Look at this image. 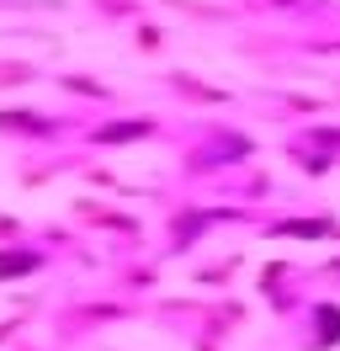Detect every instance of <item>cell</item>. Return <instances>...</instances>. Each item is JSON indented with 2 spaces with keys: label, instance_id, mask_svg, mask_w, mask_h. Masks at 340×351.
Instances as JSON below:
<instances>
[{
  "label": "cell",
  "instance_id": "cell-1",
  "mask_svg": "<svg viewBox=\"0 0 340 351\" xmlns=\"http://www.w3.org/2000/svg\"><path fill=\"white\" fill-rule=\"evenodd\" d=\"M255 154V138L245 128H223V123H212L202 128V144H186V176H218L229 171V165H245Z\"/></svg>",
  "mask_w": 340,
  "mask_h": 351
},
{
  "label": "cell",
  "instance_id": "cell-2",
  "mask_svg": "<svg viewBox=\"0 0 340 351\" xmlns=\"http://www.w3.org/2000/svg\"><path fill=\"white\" fill-rule=\"evenodd\" d=\"M229 219H250V208H175L170 213V234H165V256H186L191 245H202L218 229V223Z\"/></svg>",
  "mask_w": 340,
  "mask_h": 351
},
{
  "label": "cell",
  "instance_id": "cell-3",
  "mask_svg": "<svg viewBox=\"0 0 340 351\" xmlns=\"http://www.w3.org/2000/svg\"><path fill=\"white\" fill-rule=\"evenodd\" d=\"M138 314V304H127V298H101V304H69L53 319V335L59 341H80V335H90V330L101 325H117V319H133Z\"/></svg>",
  "mask_w": 340,
  "mask_h": 351
},
{
  "label": "cell",
  "instance_id": "cell-4",
  "mask_svg": "<svg viewBox=\"0 0 340 351\" xmlns=\"http://www.w3.org/2000/svg\"><path fill=\"white\" fill-rule=\"evenodd\" d=\"M160 133H165L160 117H106V123L85 128V144L90 149H127V144H144V138H160Z\"/></svg>",
  "mask_w": 340,
  "mask_h": 351
},
{
  "label": "cell",
  "instance_id": "cell-5",
  "mask_svg": "<svg viewBox=\"0 0 340 351\" xmlns=\"http://www.w3.org/2000/svg\"><path fill=\"white\" fill-rule=\"evenodd\" d=\"M69 128L64 117H42L32 107H0V133H11L21 144H48V138H59Z\"/></svg>",
  "mask_w": 340,
  "mask_h": 351
},
{
  "label": "cell",
  "instance_id": "cell-6",
  "mask_svg": "<svg viewBox=\"0 0 340 351\" xmlns=\"http://www.w3.org/2000/svg\"><path fill=\"white\" fill-rule=\"evenodd\" d=\"M160 80H165V90H175V96H181L186 107H229V101H234L223 86H212V80L191 75V69H165Z\"/></svg>",
  "mask_w": 340,
  "mask_h": 351
},
{
  "label": "cell",
  "instance_id": "cell-7",
  "mask_svg": "<svg viewBox=\"0 0 340 351\" xmlns=\"http://www.w3.org/2000/svg\"><path fill=\"white\" fill-rule=\"evenodd\" d=\"M48 266H53V256H48L42 245H32V240L0 245V282H21V277H38V271H48Z\"/></svg>",
  "mask_w": 340,
  "mask_h": 351
},
{
  "label": "cell",
  "instance_id": "cell-8",
  "mask_svg": "<svg viewBox=\"0 0 340 351\" xmlns=\"http://www.w3.org/2000/svg\"><path fill=\"white\" fill-rule=\"evenodd\" d=\"M260 234H271V240H340V223L330 213H314V219H266Z\"/></svg>",
  "mask_w": 340,
  "mask_h": 351
},
{
  "label": "cell",
  "instance_id": "cell-9",
  "mask_svg": "<svg viewBox=\"0 0 340 351\" xmlns=\"http://www.w3.org/2000/svg\"><path fill=\"white\" fill-rule=\"evenodd\" d=\"M308 330H303V346L308 351H335L340 346V304H308Z\"/></svg>",
  "mask_w": 340,
  "mask_h": 351
},
{
  "label": "cell",
  "instance_id": "cell-10",
  "mask_svg": "<svg viewBox=\"0 0 340 351\" xmlns=\"http://www.w3.org/2000/svg\"><path fill=\"white\" fill-rule=\"evenodd\" d=\"M75 219H85V223H101V229H112V234H127V240H138L144 234V223L133 219V213H117V208H101V202H75Z\"/></svg>",
  "mask_w": 340,
  "mask_h": 351
},
{
  "label": "cell",
  "instance_id": "cell-11",
  "mask_svg": "<svg viewBox=\"0 0 340 351\" xmlns=\"http://www.w3.org/2000/svg\"><path fill=\"white\" fill-rule=\"evenodd\" d=\"M53 86H59L64 96L96 101V107H112V101H117V90L106 86V80H96V75H53Z\"/></svg>",
  "mask_w": 340,
  "mask_h": 351
},
{
  "label": "cell",
  "instance_id": "cell-12",
  "mask_svg": "<svg viewBox=\"0 0 340 351\" xmlns=\"http://www.w3.org/2000/svg\"><path fill=\"white\" fill-rule=\"evenodd\" d=\"M260 16H303V11H324V0H245Z\"/></svg>",
  "mask_w": 340,
  "mask_h": 351
},
{
  "label": "cell",
  "instance_id": "cell-13",
  "mask_svg": "<svg viewBox=\"0 0 340 351\" xmlns=\"http://www.w3.org/2000/svg\"><path fill=\"white\" fill-rule=\"evenodd\" d=\"M32 80H42V69L32 64V59H0V90H11V86H32Z\"/></svg>",
  "mask_w": 340,
  "mask_h": 351
},
{
  "label": "cell",
  "instance_id": "cell-14",
  "mask_svg": "<svg viewBox=\"0 0 340 351\" xmlns=\"http://www.w3.org/2000/svg\"><path fill=\"white\" fill-rule=\"evenodd\" d=\"M133 43H138V53H165V27L154 16H138L133 22Z\"/></svg>",
  "mask_w": 340,
  "mask_h": 351
},
{
  "label": "cell",
  "instance_id": "cell-15",
  "mask_svg": "<svg viewBox=\"0 0 340 351\" xmlns=\"http://www.w3.org/2000/svg\"><path fill=\"white\" fill-rule=\"evenodd\" d=\"M90 5H96L101 22H138V16H144L138 0H90Z\"/></svg>",
  "mask_w": 340,
  "mask_h": 351
},
{
  "label": "cell",
  "instance_id": "cell-16",
  "mask_svg": "<svg viewBox=\"0 0 340 351\" xmlns=\"http://www.w3.org/2000/svg\"><path fill=\"white\" fill-rule=\"evenodd\" d=\"M16 240H27V223L11 219V213H0V245H16Z\"/></svg>",
  "mask_w": 340,
  "mask_h": 351
},
{
  "label": "cell",
  "instance_id": "cell-17",
  "mask_svg": "<svg viewBox=\"0 0 340 351\" xmlns=\"http://www.w3.org/2000/svg\"><path fill=\"white\" fill-rule=\"evenodd\" d=\"M123 282H127V287H154V282H160V271H154V266H127Z\"/></svg>",
  "mask_w": 340,
  "mask_h": 351
},
{
  "label": "cell",
  "instance_id": "cell-18",
  "mask_svg": "<svg viewBox=\"0 0 340 351\" xmlns=\"http://www.w3.org/2000/svg\"><path fill=\"white\" fill-rule=\"evenodd\" d=\"M197 282H202V287H218V282H229V266H202V271H197Z\"/></svg>",
  "mask_w": 340,
  "mask_h": 351
},
{
  "label": "cell",
  "instance_id": "cell-19",
  "mask_svg": "<svg viewBox=\"0 0 340 351\" xmlns=\"http://www.w3.org/2000/svg\"><path fill=\"white\" fill-rule=\"evenodd\" d=\"M21 325H27V314H21V319H5V325H0V341H5V335H16Z\"/></svg>",
  "mask_w": 340,
  "mask_h": 351
},
{
  "label": "cell",
  "instance_id": "cell-20",
  "mask_svg": "<svg viewBox=\"0 0 340 351\" xmlns=\"http://www.w3.org/2000/svg\"><path fill=\"white\" fill-rule=\"evenodd\" d=\"M324 277H330V282H340V261H330V266H324Z\"/></svg>",
  "mask_w": 340,
  "mask_h": 351
}]
</instances>
